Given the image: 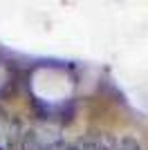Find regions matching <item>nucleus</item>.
Returning <instances> with one entry per match:
<instances>
[{"label": "nucleus", "instance_id": "2", "mask_svg": "<svg viewBox=\"0 0 148 150\" xmlns=\"http://www.w3.org/2000/svg\"><path fill=\"white\" fill-rule=\"evenodd\" d=\"M43 148L45 146L36 130H25L23 139H20V150H43Z\"/></svg>", "mask_w": 148, "mask_h": 150}, {"label": "nucleus", "instance_id": "1", "mask_svg": "<svg viewBox=\"0 0 148 150\" xmlns=\"http://www.w3.org/2000/svg\"><path fill=\"white\" fill-rule=\"evenodd\" d=\"M25 130H23V125H20L18 119H11L9 121V125H7V146L9 148H16V146H20V139H23Z\"/></svg>", "mask_w": 148, "mask_h": 150}]
</instances>
